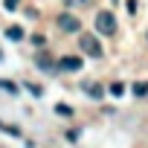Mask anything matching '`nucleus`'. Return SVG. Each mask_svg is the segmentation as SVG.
Here are the masks:
<instances>
[{
	"label": "nucleus",
	"mask_w": 148,
	"mask_h": 148,
	"mask_svg": "<svg viewBox=\"0 0 148 148\" xmlns=\"http://www.w3.org/2000/svg\"><path fill=\"white\" fill-rule=\"evenodd\" d=\"M0 90H6V93L15 96V93H18V84H15V82H3V79H0Z\"/></svg>",
	"instance_id": "nucleus-9"
},
{
	"label": "nucleus",
	"mask_w": 148,
	"mask_h": 148,
	"mask_svg": "<svg viewBox=\"0 0 148 148\" xmlns=\"http://www.w3.org/2000/svg\"><path fill=\"white\" fill-rule=\"evenodd\" d=\"M0 58H3V52H0Z\"/></svg>",
	"instance_id": "nucleus-17"
},
{
	"label": "nucleus",
	"mask_w": 148,
	"mask_h": 148,
	"mask_svg": "<svg viewBox=\"0 0 148 148\" xmlns=\"http://www.w3.org/2000/svg\"><path fill=\"white\" fill-rule=\"evenodd\" d=\"M58 26H61L64 32H79V29H82V21H79L76 15H58Z\"/></svg>",
	"instance_id": "nucleus-4"
},
{
	"label": "nucleus",
	"mask_w": 148,
	"mask_h": 148,
	"mask_svg": "<svg viewBox=\"0 0 148 148\" xmlns=\"http://www.w3.org/2000/svg\"><path fill=\"white\" fill-rule=\"evenodd\" d=\"M35 64H38L41 70H47V73L55 70V61H52V55H49L47 49H38V52H35Z\"/></svg>",
	"instance_id": "nucleus-5"
},
{
	"label": "nucleus",
	"mask_w": 148,
	"mask_h": 148,
	"mask_svg": "<svg viewBox=\"0 0 148 148\" xmlns=\"http://www.w3.org/2000/svg\"><path fill=\"white\" fill-rule=\"evenodd\" d=\"M55 113H61V116H73V108H70V105H55Z\"/></svg>",
	"instance_id": "nucleus-12"
},
{
	"label": "nucleus",
	"mask_w": 148,
	"mask_h": 148,
	"mask_svg": "<svg viewBox=\"0 0 148 148\" xmlns=\"http://www.w3.org/2000/svg\"><path fill=\"white\" fill-rule=\"evenodd\" d=\"M18 3H21V0H3V9H6V12H15Z\"/></svg>",
	"instance_id": "nucleus-13"
},
{
	"label": "nucleus",
	"mask_w": 148,
	"mask_h": 148,
	"mask_svg": "<svg viewBox=\"0 0 148 148\" xmlns=\"http://www.w3.org/2000/svg\"><path fill=\"white\" fill-rule=\"evenodd\" d=\"M122 93H125V84L122 82H113L110 84V96H122Z\"/></svg>",
	"instance_id": "nucleus-11"
},
{
	"label": "nucleus",
	"mask_w": 148,
	"mask_h": 148,
	"mask_svg": "<svg viewBox=\"0 0 148 148\" xmlns=\"http://www.w3.org/2000/svg\"><path fill=\"white\" fill-rule=\"evenodd\" d=\"M67 6H90V0H64Z\"/></svg>",
	"instance_id": "nucleus-14"
},
{
	"label": "nucleus",
	"mask_w": 148,
	"mask_h": 148,
	"mask_svg": "<svg viewBox=\"0 0 148 148\" xmlns=\"http://www.w3.org/2000/svg\"><path fill=\"white\" fill-rule=\"evenodd\" d=\"M136 3H139V0H128V12H131V15L136 12Z\"/></svg>",
	"instance_id": "nucleus-16"
},
{
	"label": "nucleus",
	"mask_w": 148,
	"mask_h": 148,
	"mask_svg": "<svg viewBox=\"0 0 148 148\" xmlns=\"http://www.w3.org/2000/svg\"><path fill=\"white\" fill-rule=\"evenodd\" d=\"M84 90H87V96H93V99H102V96H105L102 84H96V82H84Z\"/></svg>",
	"instance_id": "nucleus-6"
},
{
	"label": "nucleus",
	"mask_w": 148,
	"mask_h": 148,
	"mask_svg": "<svg viewBox=\"0 0 148 148\" xmlns=\"http://www.w3.org/2000/svg\"><path fill=\"white\" fill-rule=\"evenodd\" d=\"M6 38H9V41H21V38H23V29H21V26H9V29H6Z\"/></svg>",
	"instance_id": "nucleus-7"
},
{
	"label": "nucleus",
	"mask_w": 148,
	"mask_h": 148,
	"mask_svg": "<svg viewBox=\"0 0 148 148\" xmlns=\"http://www.w3.org/2000/svg\"><path fill=\"white\" fill-rule=\"evenodd\" d=\"M26 90H29V93H32V96H41V93H44V90H41V87H38V84H32V82H29V84H26Z\"/></svg>",
	"instance_id": "nucleus-15"
},
{
	"label": "nucleus",
	"mask_w": 148,
	"mask_h": 148,
	"mask_svg": "<svg viewBox=\"0 0 148 148\" xmlns=\"http://www.w3.org/2000/svg\"><path fill=\"white\" fill-rule=\"evenodd\" d=\"M134 96H148V82H136L134 84Z\"/></svg>",
	"instance_id": "nucleus-8"
},
{
	"label": "nucleus",
	"mask_w": 148,
	"mask_h": 148,
	"mask_svg": "<svg viewBox=\"0 0 148 148\" xmlns=\"http://www.w3.org/2000/svg\"><path fill=\"white\" fill-rule=\"evenodd\" d=\"M55 67L64 70V73H76V70H82V58H76V55H64V58L55 61Z\"/></svg>",
	"instance_id": "nucleus-3"
},
{
	"label": "nucleus",
	"mask_w": 148,
	"mask_h": 148,
	"mask_svg": "<svg viewBox=\"0 0 148 148\" xmlns=\"http://www.w3.org/2000/svg\"><path fill=\"white\" fill-rule=\"evenodd\" d=\"M79 47H82L90 58H102V44H99L96 35H87V32H84V35L79 38Z\"/></svg>",
	"instance_id": "nucleus-2"
},
{
	"label": "nucleus",
	"mask_w": 148,
	"mask_h": 148,
	"mask_svg": "<svg viewBox=\"0 0 148 148\" xmlns=\"http://www.w3.org/2000/svg\"><path fill=\"white\" fill-rule=\"evenodd\" d=\"M0 131H6V134H12V136H21V128H18V125H6V122H0Z\"/></svg>",
	"instance_id": "nucleus-10"
},
{
	"label": "nucleus",
	"mask_w": 148,
	"mask_h": 148,
	"mask_svg": "<svg viewBox=\"0 0 148 148\" xmlns=\"http://www.w3.org/2000/svg\"><path fill=\"white\" fill-rule=\"evenodd\" d=\"M96 32H99V35H113V32H116V18H113V12H99V15H96Z\"/></svg>",
	"instance_id": "nucleus-1"
}]
</instances>
